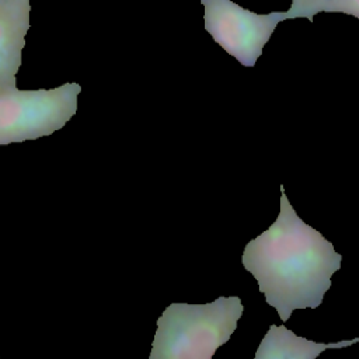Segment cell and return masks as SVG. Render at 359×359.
Listing matches in <instances>:
<instances>
[{"label":"cell","mask_w":359,"mask_h":359,"mask_svg":"<svg viewBox=\"0 0 359 359\" xmlns=\"http://www.w3.org/2000/svg\"><path fill=\"white\" fill-rule=\"evenodd\" d=\"M280 213L268 230L247 243L241 262L257 279L265 302L282 321L296 309H317L341 268L331 241L306 224L280 185Z\"/></svg>","instance_id":"1"},{"label":"cell","mask_w":359,"mask_h":359,"mask_svg":"<svg viewBox=\"0 0 359 359\" xmlns=\"http://www.w3.org/2000/svg\"><path fill=\"white\" fill-rule=\"evenodd\" d=\"M243 311L238 296L206 304L171 303L157 320L149 359H212L236 331Z\"/></svg>","instance_id":"2"},{"label":"cell","mask_w":359,"mask_h":359,"mask_svg":"<svg viewBox=\"0 0 359 359\" xmlns=\"http://www.w3.org/2000/svg\"><path fill=\"white\" fill-rule=\"evenodd\" d=\"M81 86L65 83L55 88L0 93V146L49 136L77 112Z\"/></svg>","instance_id":"3"},{"label":"cell","mask_w":359,"mask_h":359,"mask_svg":"<svg viewBox=\"0 0 359 359\" xmlns=\"http://www.w3.org/2000/svg\"><path fill=\"white\" fill-rule=\"evenodd\" d=\"M205 7V29L243 66L252 67L286 13L257 14L233 0H201Z\"/></svg>","instance_id":"4"},{"label":"cell","mask_w":359,"mask_h":359,"mask_svg":"<svg viewBox=\"0 0 359 359\" xmlns=\"http://www.w3.org/2000/svg\"><path fill=\"white\" fill-rule=\"evenodd\" d=\"M31 0H0V93L17 87L29 29Z\"/></svg>","instance_id":"5"},{"label":"cell","mask_w":359,"mask_h":359,"mask_svg":"<svg viewBox=\"0 0 359 359\" xmlns=\"http://www.w3.org/2000/svg\"><path fill=\"white\" fill-rule=\"evenodd\" d=\"M359 342L358 338L321 344L297 337L285 325L272 324L262 338L254 359H316L327 349H339Z\"/></svg>","instance_id":"6"},{"label":"cell","mask_w":359,"mask_h":359,"mask_svg":"<svg viewBox=\"0 0 359 359\" xmlns=\"http://www.w3.org/2000/svg\"><path fill=\"white\" fill-rule=\"evenodd\" d=\"M328 3L330 0H292V6L286 11V17L287 20L304 17L309 18V21H313V17L317 13H324Z\"/></svg>","instance_id":"7"},{"label":"cell","mask_w":359,"mask_h":359,"mask_svg":"<svg viewBox=\"0 0 359 359\" xmlns=\"http://www.w3.org/2000/svg\"><path fill=\"white\" fill-rule=\"evenodd\" d=\"M324 13H344L359 20V0H330Z\"/></svg>","instance_id":"8"}]
</instances>
